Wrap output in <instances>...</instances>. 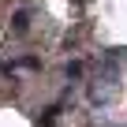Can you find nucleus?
I'll use <instances>...</instances> for the list:
<instances>
[{"instance_id": "1", "label": "nucleus", "mask_w": 127, "mask_h": 127, "mask_svg": "<svg viewBox=\"0 0 127 127\" xmlns=\"http://www.w3.org/2000/svg\"><path fill=\"white\" fill-rule=\"evenodd\" d=\"M11 30H15V34H26V30H30V11H15V15H11Z\"/></svg>"}, {"instance_id": "2", "label": "nucleus", "mask_w": 127, "mask_h": 127, "mask_svg": "<svg viewBox=\"0 0 127 127\" xmlns=\"http://www.w3.org/2000/svg\"><path fill=\"white\" fill-rule=\"evenodd\" d=\"M56 112H60L56 105H52V108H45V116L37 120V127H52V123H56Z\"/></svg>"}, {"instance_id": "3", "label": "nucleus", "mask_w": 127, "mask_h": 127, "mask_svg": "<svg viewBox=\"0 0 127 127\" xmlns=\"http://www.w3.org/2000/svg\"><path fill=\"white\" fill-rule=\"evenodd\" d=\"M64 75H67V79H79V75H82V64H79V60H71L67 67H64Z\"/></svg>"}, {"instance_id": "4", "label": "nucleus", "mask_w": 127, "mask_h": 127, "mask_svg": "<svg viewBox=\"0 0 127 127\" xmlns=\"http://www.w3.org/2000/svg\"><path fill=\"white\" fill-rule=\"evenodd\" d=\"M75 4H86V0H75Z\"/></svg>"}]
</instances>
